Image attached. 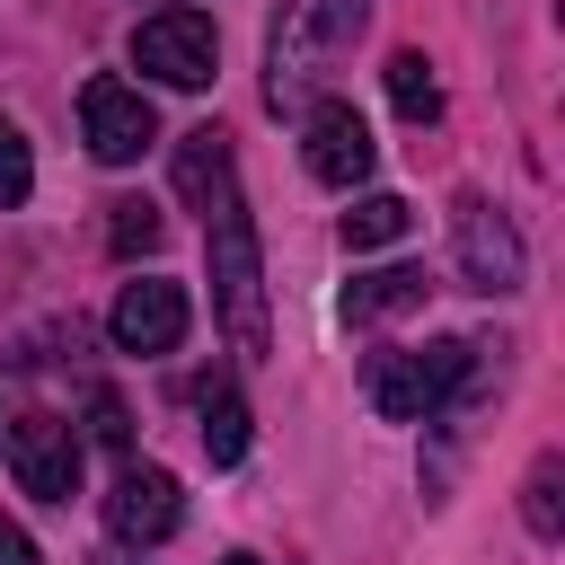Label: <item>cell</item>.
I'll use <instances>...</instances> for the list:
<instances>
[{
	"label": "cell",
	"mask_w": 565,
	"mask_h": 565,
	"mask_svg": "<svg viewBox=\"0 0 565 565\" xmlns=\"http://www.w3.org/2000/svg\"><path fill=\"white\" fill-rule=\"evenodd\" d=\"M106 335L124 353H177V335H185V282H159V274L124 282L115 309H106Z\"/></svg>",
	"instance_id": "obj_9"
},
{
	"label": "cell",
	"mask_w": 565,
	"mask_h": 565,
	"mask_svg": "<svg viewBox=\"0 0 565 565\" xmlns=\"http://www.w3.org/2000/svg\"><path fill=\"white\" fill-rule=\"evenodd\" d=\"M106 212H115V221H106V247H115V256H150V247H159V212H150V203H106Z\"/></svg>",
	"instance_id": "obj_18"
},
{
	"label": "cell",
	"mask_w": 565,
	"mask_h": 565,
	"mask_svg": "<svg viewBox=\"0 0 565 565\" xmlns=\"http://www.w3.org/2000/svg\"><path fill=\"white\" fill-rule=\"evenodd\" d=\"M203 247H212V309L230 327V353L265 362V256H256V221H247L238 185L203 212Z\"/></svg>",
	"instance_id": "obj_1"
},
{
	"label": "cell",
	"mask_w": 565,
	"mask_h": 565,
	"mask_svg": "<svg viewBox=\"0 0 565 565\" xmlns=\"http://www.w3.org/2000/svg\"><path fill=\"white\" fill-rule=\"evenodd\" d=\"M203 459L212 468H238L247 459V406L230 388H203Z\"/></svg>",
	"instance_id": "obj_15"
},
{
	"label": "cell",
	"mask_w": 565,
	"mask_h": 565,
	"mask_svg": "<svg viewBox=\"0 0 565 565\" xmlns=\"http://www.w3.org/2000/svg\"><path fill=\"white\" fill-rule=\"evenodd\" d=\"M0 565H35V539L18 521H0Z\"/></svg>",
	"instance_id": "obj_20"
},
{
	"label": "cell",
	"mask_w": 565,
	"mask_h": 565,
	"mask_svg": "<svg viewBox=\"0 0 565 565\" xmlns=\"http://www.w3.org/2000/svg\"><path fill=\"white\" fill-rule=\"evenodd\" d=\"M424 291H433L424 265H380L344 291V318H397V309H424Z\"/></svg>",
	"instance_id": "obj_12"
},
{
	"label": "cell",
	"mask_w": 565,
	"mask_h": 565,
	"mask_svg": "<svg viewBox=\"0 0 565 565\" xmlns=\"http://www.w3.org/2000/svg\"><path fill=\"white\" fill-rule=\"evenodd\" d=\"M406 230H415V203H406V194H353V212H344V247H353V256L397 247Z\"/></svg>",
	"instance_id": "obj_13"
},
{
	"label": "cell",
	"mask_w": 565,
	"mask_h": 565,
	"mask_svg": "<svg viewBox=\"0 0 565 565\" xmlns=\"http://www.w3.org/2000/svg\"><path fill=\"white\" fill-rule=\"evenodd\" d=\"M221 565H265V556H221Z\"/></svg>",
	"instance_id": "obj_21"
},
{
	"label": "cell",
	"mask_w": 565,
	"mask_h": 565,
	"mask_svg": "<svg viewBox=\"0 0 565 565\" xmlns=\"http://www.w3.org/2000/svg\"><path fill=\"white\" fill-rule=\"evenodd\" d=\"M388 106H397L406 124H433V115H441V79H433L424 53H388Z\"/></svg>",
	"instance_id": "obj_14"
},
{
	"label": "cell",
	"mask_w": 565,
	"mask_h": 565,
	"mask_svg": "<svg viewBox=\"0 0 565 565\" xmlns=\"http://www.w3.org/2000/svg\"><path fill=\"white\" fill-rule=\"evenodd\" d=\"M477 380V344L468 335H433L424 353H371L362 362V397L388 415V424H424L441 406H459Z\"/></svg>",
	"instance_id": "obj_3"
},
{
	"label": "cell",
	"mask_w": 565,
	"mask_h": 565,
	"mask_svg": "<svg viewBox=\"0 0 565 565\" xmlns=\"http://www.w3.org/2000/svg\"><path fill=\"white\" fill-rule=\"evenodd\" d=\"M88 433H97L106 450H132V415H124L115 388H88Z\"/></svg>",
	"instance_id": "obj_19"
},
{
	"label": "cell",
	"mask_w": 565,
	"mask_h": 565,
	"mask_svg": "<svg viewBox=\"0 0 565 565\" xmlns=\"http://www.w3.org/2000/svg\"><path fill=\"white\" fill-rule=\"evenodd\" d=\"M9 477L35 503H71L79 494V433L62 415H18L9 424Z\"/></svg>",
	"instance_id": "obj_8"
},
{
	"label": "cell",
	"mask_w": 565,
	"mask_h": 565,
	"mask_svg": "<svg viewBox=\"0 0 565 565\" xmlns=\"http://www.w3.org/2000/svg\"><path fill=\"white\" fill-rule=\"evenodd\" d=\"M132 62L159 79V88H203L221 71V26L203 9H159L132 26Z\"/></svg>",
	"instance_id": "obj_5"
},
{
	"label": "cell",
	"mask_w": 565,
	"mask_h": 565,
	"mask_svg": "<svg viewBox=\"0 0 565 565\" xmlns=\"http://www.w3.org/2000/svg\"><path fill=\"white\" fill-rule=\"evenodd\" d=\"M35 194V150H26V132L0 115V212H18Z\"/></svg>",
	"instance_id": "obj_17"
},
{
	"label": "cell",
	"mask_w": 565,
	"mask_h": 565,
	"mask_svg": "<svg viewBox=\"0 0 565 565\" xmlns=\"http://www.w3.org/2000/svg\"><path fill=\"white\" fill-rule=\"evenodd\" d=\"M450 256H459V282H468V291H521V282H530L521 230H512L486 194H459V203H450Z\"/></svg>",
	"instance_id": "obj_4"
},
{
	"label": "cell",
	"mask_w": 565,
	"mask_h": 565,
	"mask_svg": "<svg viewBox=\"0 0 565 565\" xmlns=\"http://www.w3.org/2000/svg\"><path fill=\"white\" fill-rule=\"evenodd\" d=\"M300 159H309L318 185H362L371 159H380V141H371V124H362L353 97H318V106L300 115Z\"/></svg>",
	"instance_id": "obj_7"
},
{
	"label": "cell",
	"mask_w": 565,
	"mask_h": 565,
	"mask_svg": "<svg viewBox=\"0 0 565 565\" xmlns=\"http://www.w3.org/2000/svg\"><path fill=\"white\" fill-rule=\"evenodd\" d=\"M79 141H88V159L132 168V159L159 141V106H150L132 79H88V88H79Z\"/></svg>",
	"instance_id": "obj_6"
},
{
	"label": "cell",
	"mask_w": 565,
	"mask_h": 565,
	"mask_svg": "<svg viewBox=\"0 0 565 565\" xmlns=\"http://www.w3.org/2000/svg\"><path fill=\"white\" fill-rule=\"evenodd\" d=\"M177 521H185V494H177L168 468H124V477H115V494H106V530H115L124 547H150V539H168Z\"/></svg>",
	"instance_id": "obj_10"
},
{
	"label": "cell",
	"mask_w": 565,
	"mask_h": 565,
	"mask_svg": "<svg viewBox=\"0 0 565 565\" xmlns=\"http://www.w3.org/2000/svg\"><path fill=\"white\" fill-rule=\"evenodd\" d=\"M362 18H371V0H282V18H274V35H265V106H274V115L300 106L309 79L362 35Z\"/></svg>",
	"instance_id": "obj_2"
},
{
	"label": "cell",
	"mask_w": 565,
	"mask_h": 565,
	"mask_svg": "<svg viewBox=\"0 0 565 565\" xmlns=\"http://www.w3.org/2000/svg\"><path fill=\"white\" fill-rule=\"evenodd\" d=\"M177 194H185L194 212H212V203L230 194V132H221V124H194V132L177 141Z\"/></svg>",
	"instance_id": "obj_11"
},
{
	"label": "cell",
	"mask_w": 565,
	"mask_h": 565,
	"mask_svg": "<svg viewBox=\"0 0 565 565\" xmlns=\"http://www.w3.org/2000/svg\"><path fill=\"white\" fill-rule=\"evenodd\" d=\"M521 521H530L539 539L565 530V459H556V450H539V468L521 477Z\"/></svg>",
	"instance_id": "obj_16"
}]
</instances>
